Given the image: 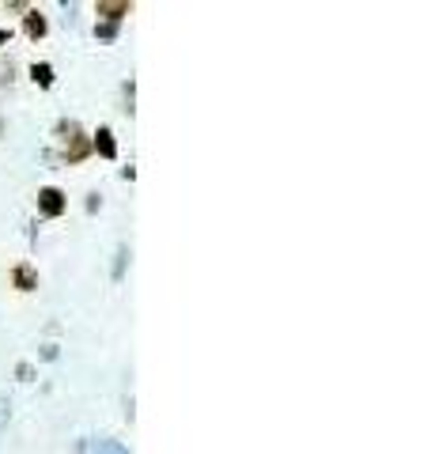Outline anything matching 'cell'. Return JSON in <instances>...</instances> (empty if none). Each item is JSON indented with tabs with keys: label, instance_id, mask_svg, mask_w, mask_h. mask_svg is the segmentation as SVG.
<instances>
[{
	"label": "cell",
	"instance_id": "cell-3",
	"mask_svg": "<svg viewBox=\"0 0 431 454\" xmlns=\"http://www.w3.org/2000/svg\"><path fill=\"white\" fill-rule=\"evenodd\" d=\"M95 15H99L102 23H122L125 15H133V4H129V0H99V4H95Z\"/></svg>",
	"mask_w": 431,
	"mask_h": 454
},
{
	"label": "cell",
	"instance_id": "cell-10",
	"mask_svg": "<svg viewBox=\"0 0 431 454\" xmlns=\"http://www.w3.org/2000/svg\"><path fill=\"white\" fill-rule=\"evenodd\" d=\"M8 42H12V31H8V27H0V46H8Z\"/></svg>",
	"mask_w": 431,
	"mask_h": 454
},
{
	"label": "cell",
	"instance_id": "cell-4",
	"mask_svg": "<svg viewBox=\"0 0 431 454\" xmlns=\"http://www.w3.org/2000/svg\"><path fill=\"white\" fill-rule=\"evenodd\" d=\"M12 288L15 292H34L38 288V269L31 261H15L12 265Z\"/></svg>",
	"mask_w": 431,
	"mask_h": 454
},
{
	"label": "cell",
	"instance_id": "cell-9",
	"mask_svg": "<svg viewBox=\"0 0 431 454\" xmlns=\"http://www.w3.org/2000/svg\"><path fill=\"white\" fill-rule=\"evenodd\" d=\"M15 375H19L23 382H31V379H34V367H31V364H19V367H15Z\"/></svg>",
	"mask_w": 431,
	"mask_h": 454
},
{
	"label": "cell",
	"instance_id": "cell-11",
	"mask_svg": "<svg viewBox=\"0 0 431 454\" xmlns=\"http://www.w3.org/2000/svg\"><path fill=\"white\" fill-rule=\"evenodd\" d=\"M0 129H4V122H0Z\"/></svg>",
	"mask_w": 431,
	"mask_h": 454
},
{
	"label": "cell",
	"instance_id": "cell-1",
	"mask_svg": "<svg viewBox=\"0 0 431 454\" xmlns=\"http://www.w3.org/2000/svg\"><path fill=\"white\" fill-rule=\"evenodd\" d=\"M57 133H68L65 136V163H68V167H76V163H83L91 156V140H88V133H83L76 122H61V125H57Z\"/></svg>",
	"mask_w": 431,
	"mask_h": 454
},
{
	"label": "cell",
	"instance_id": "cell-5",
	"mask_svg": "<svg viewBox=\"0 0 431 454\" xmlns=\"http://www.w3.org/2000/svg\"><path fill=\"white\" fill-rule=\"evenodd\" d=\"M91 152H99L102 159H117V140H114V129H110V125H99V129H95Z\"/></svg>",
	"mask_w": 431,
	"mask_h": 454
},
{
	"label": "cell",
	"instance_id": "cell-6",
	"mask_svg": "<svg viewBox=\"0 0 431 454\" xmlns=\"http://www.w3.org/2000/svg\"><path fill=\"white\" fill-rule=\"evenodd\" d=\"M23 34H27L31 42H38V38L49 34V19L38 12V8H27V15H23Z\"/></svg>",
	"mask_w": 431,
	"mask_h": 454
},
{
	"label": "cell",
	"instance_id": "cell-8",
	"mask_svg": "<svg viewBox=\"0 0 431 454\" xmlns=\"http://www.w3.org/2000/svg\"><path fill=\"white\" fill-rule=\"evenodd\" d=\"M95 34H99V38H114L117 27H114V23H95Z\"/></svg>",
	"mask_w": 431,
	"mask_h": 454
},
{
	"label": "cell",
	"instance_id": "cell-7",
	"mask_svg": "<svg viewBox=\"0 0 431 454\" xmlns=\"http://www.w3.org/2000/svg\"><path fill=\"white\" fill-rule=\"evenodd\" d=\"M31 80L38 83L42 91H49V88H54V65H49V61H34L31 65Z\"/></svg>",
	"mask_w": 431,
	"mask_h": 454
},
{
	"label": "cell",
	"instance_id": "cell-2",
	"mask_svg": "<svg viewBox=\"0 0 431 454\" xmlns=\"http://www.w3.org/2000/svg\"><path fill=\"white\" fill-rule=\"evenodd\" d=\"M65 212H68L65 190H57V186H42V190H38V216L57 220V216H65Z\"/></svg>",
	"mask_w": 431,
	"mask_h": 454
}]
</instances>
